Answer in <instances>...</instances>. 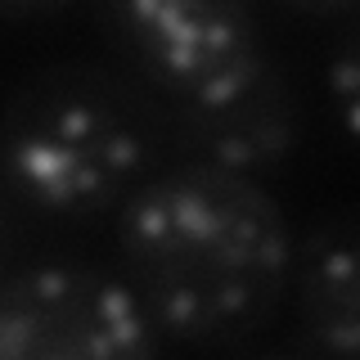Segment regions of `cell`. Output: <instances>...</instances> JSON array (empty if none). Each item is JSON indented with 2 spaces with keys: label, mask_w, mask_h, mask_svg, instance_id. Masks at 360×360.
<instances>
[{
  "label": "cell",
  "mask_w": 360,
  "mask_h": 360,
  "mask_svg": "<svg viewBox=\"0 0 360 360\" xmlns=\"http://www.w3.org/2000/svg\"><path fill=\"white\" fill-rule=\"evenodd\" d=\"M131 297L158 333L230 347L266 329L288 297L292 234L275 194L252 176L180 162L117 207Z\"/></svg>",
  "instance_id": "obj_1"
},
{
  "label": "cell",
  "mask_w": 360,
  "mask_h": 360,
  "mask_svg": "<svg viewBox=\"0 0 360 360\" xmlns=\"http://www.w3.org/2000/svg\"><path fill=\"white\" fill-rule=\"evenodd\" d=\"M329 99L333 112L342 122V131L360 144V14L338 32L333 50H329Z\"/></svg>",
  "instance_id": "obj_7"
},
{
  "label": "cell",
  "mask_w": 360,
  "mask_h": 360,
  "mask_svg": "<svg viewBox=\"0 0 360 360\" xmlns=\"http://www.w3.org/2000/svg\"><path fill=\"white\" fill-rule=\"evenodd\" d=\"M180 131L198 149V162L225 167L239 176H266L297 149V99L279 68L243 86L221 104L180 117Z\"/></svg>",
  "instance_id": "obj_6"
},
{
  "label": "cell",
  "mask_w": 360,
  "mask_h": 360,
  "mask_svg": "<svg viewBox=\"0 0 360 360\" xmlns=\"http://www.w3.org/2000/svg\"><path fill=\"white\" fill-rule=\"evenodd\" d=\"M149 117L117 77L90 63L41 68L0 112V172L50 217H99L144 185Z\"/></svg>",
  "instance_id": "obj_2"
},
{
  "label": "cell",
  "mask_w": 360,
  "mask_h": 360,
  "mask_svg": "<svg viewBox=\"0 0 360 360\" xmlns=\"http://www.w3.org/2000/svg\"><path fill=\"white\" fill-rule=\"evenodd\" d=\"M99 22L112 50L176 99L180 117L239 95L275 68L257 18L230 0H131L104 9Z\"/></svg>",
  "instance_id": "obj_3"
},
{
  "label": "cell",
  "mask_w": 360,
  "mask_h": 360,
  "mask_svg": "<svg viewBox=\"0 0 360 360\" xmlns=\"http://www.w3.org/2000/svg\"><path fill=\"white\" fill-rule=\"evenodd\" d=\"M288 297L315 360H360V221L333 217L292 243Z\"/></svg>",
  "instance_id": "obj_5"
},
{
  "label": "cell",
  "mask_w": 360,
  "mask_h": 360,
  "mask_svg": "<svg viewBox=\"0 0 360 360\" xmlns=\"http://www.w3.org/2000/svg\"><path fill=\"white\" fill-rule=\"evenodd\" d=\"M0 360H158V329L122 279L41 266L0 284Z\"/></svg>",
  "instance_id": "obj_4"
}]
</instances>
